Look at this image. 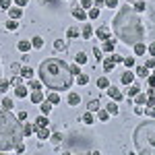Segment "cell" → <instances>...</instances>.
I'll return each mask as SVG.
<instances>
[{
	"label": "cell",
	"mask_w": 155,
	"mask_h": 155,
	"mask_svg": "<svg viewBox=\"0 0 155 155\" xmlns=\"http://www.w3.org/2000/svg\"><path fill=\"white\" fill-rule=\"evenodd\" d=\"M112 29L126 46L155 41V0H128L122 4Z\"/></svg>",
	"instance_id": "cell-1"
},
{
	"label": "cell",
	"mask_w": 155,
	"mask_h": 155,
	"mask_svg": "<svg viewBox=\"0 0 155 155\" xmlns=\"http://www.w3.org/2000/svg\"><path fill=\"white\" fill-rule=\"evenodd\" d=\"M39 81L46 85L48 89L62 91L71 89L72 85V72L68 64L60 58H48L39 64Z\"/></svg>",
	"instance_id": "cell-2"
},
{
	"label": "cell",
	"mask_w": 155,
	"mask_h": 155,
	"mask_svg": "<svg viewBox=\"0 0 155 155\" xmlns=\"http://www.w3.org/2000/svg\"><path fill=\"white\" fill-rule=\"evenodd\" d=\"M23 141L21 120L0 104V151H11Z\"/></svg>",
	"instance_id": "cell-3"
},
{
	"label": "cell",
	"mask_w": 155,
	"mask_h": 155,
	"mask_svg": "<svg viewBox=\"0 0 155 155\" xmlns=\"http://www.w3.org/2000/svg\"><path fill=\"white\" fill-rule=\"evenodd\" d=\"M134 147L141 155H155V122H143L137 126Z\"/></svg>",
	"instance_id": "cell-4"
},
{
	"label": "cell",
	"mask_w": 155,
	"mask_h": 155,
	"mask_svg": "<svg viewBox=\"0 0 155 155\" xmlns=\"http://www.w3.org/2000/svg\"><path fill=\"white\" fill-rule=\"evenodd\" d=\"M107 95L112 97V99H116V101H120V99H122V91L116 89L114 85H107Z\"/></svg>",
	"instance_id": "cell-5"
},
{
	"label": "cell",
	"mask_w": 155,
	"mask_h": 155,
	"mask_svg": "<svg viewBox=\"0 0 155 155\" xmlns=\"http://www.w3.org/2000/svg\"><path fill=\"white\" fill-rule=\"evenodd\" d=\"M114 66H116V58H114V52H112V56H107L104 60V71L110 72V71H114Z\"/></svg>",
	"instance_id": "cell-6"
},
{
	"label": "cell",
	"mask_w": 155,
	"mask_h": 155,
	"mask_svg": "<svg viewBox=\"0 0 155 155\" xmlns=\"http://www.w3.org/2000/svg\"><path fill=\"white\" fill-rule=\"evenodd\" d=\"M72 17H74L77 21H87V12H85V8H81V6H77V8L72 11Z\"/></svg>",
	"instance_id": "cell-7"
},
{
	"label": "cell",
	"mask_w": 155,
	"mask_h": 155,
	"mask_svg": "<svg viewBox=\"0 0 155 155\" xmlns=\"http://www.w3.org/2000/svg\"><path fill=\"white\" fill-rule=\"evenodd\" d=\"M116 50V39H104V52H107V54H112Z\"/></svg>",
	"instance_id": "cell-8"
},
{
	"label": "cell",
	"mask_w": 155,
	"mask_h": 155,
	"mask_svg": "<svg viewBox=\"0 0 155 155\" xmlns=\"http://www.w3.org/2000/svg\"><path fill=\"white\" fill-rule=\"evenodd\" d=\"M31 101H33V104H41V101H44V93H41V89H35V91H31Z\"/></svg>",
	"instance_id": "cell-9"
},
{
	"label": "cell",
	"mask_w": 155,
	"mask_h": 155,
	"mask_svg": "<svg viewBox=\"0 0 155 155\" xmlns=\"http://www.w3.org/2000/svg\"><path fill=\"white\" fill-rule=\"evenodd\" d=\"M17 48H19V52H29V50H31V41H29V39H21V41L17 44Z\"/></svg>",
	"instance_id": "cell-10"
},
{
	"label": "cell",
	"mask_w": 155,
	"mask_h": 155,
	"mask_svg": "<svg viewBox=\"0 0 155 155\" xmlns=\"http://www.w3.org/2000/svg\"><path fill=\"white\" fill-rule=\"evenodd\" d=\"M48 116H46V114H41V116H39V118L35 120V128H44V126H48ZM37 132V130H35Z\"/></svg>",
	"instance_id": "cell-11"
},
{
	"label": "cell",
	"mask_w": 155,
	"mask_h": 155,
	"mask_svg": "<svg viewBox=\"0 0 155 155\" xmlns=\"http://www.w3.org/2000/svg\"><path fill=\"white\" fill-rule=\"evenodd\" d=\"M132 50H134V54H137V56H143L145 52H147V44H134Z\"/></svg>",
	"instance_id": "cell-12"
},
{
	"label": "cell",
	"mask_w": 155,
	"mask_h": 155,
	"mask_svg": "<svg viewBox=\"0 0 155 155\" xmlns=\"http://www.w3.org/2000/svg\"><path fill=\"white\" fill-rule=\"evenodd\" d=\"M8 12H11V19H21V15H23L21 6H11V8H8Z\"/></svg>",
	"instance_id": "cell-13"
},
{
	"label": "cell",
	"mask_w": 155,
	"mask_h": 155,
	"mask_svg": "<svg viewBox=\"0 0 155 155\" xmlns=\"http://www.w3.org/2000/svg\"><path fill=\"white\" fill-rule=\"evenodd\" d=\"M37 139H41V141L50 139V130H48V126H44V128H37Z\"/></svg>",
	"instance_id": "cell-14"
},
{
	"label": "cell",
	"mask_w": 155,
	"mask_h": 155,
	"mask_svg": "<svg viewBox=\"0 0 155 155\" xmlns=\"http://www.w3.org/2000/svg\"><path fill=\"white\" fill-rule=\"evenodd\" d=\"M87 19H91V21L99 19V8H97V6H91V8H89V12H87Z\"/></svg>",
	"instance_id": "cell-15"
},
{
	"label": "cell",
	"mask_w": 155,
	"mask_h": 155,
	"mask_svg": "<svg viewBox=\"0 0 155 155\" xmlns=\"http://www.w3.org/2000/svg\"><path fill=\"white\" fill-rule=\"evenodd\" d=\"M21 77L23 79H33V68L31 66H23L21 68Z\"/></svg>",
	"instance_id": "cell-16"
},
{
	"label": "cell",
	"mask_w": 155,
	"mask_h": 155,
	"mask_svg": "<svg viewBox=\"0 0 155 155\" xmlns=\"http://www.w3.org/2000/svg\"><path fill=\"white\" fill-rule=\"evenodd\" d=\"M35 130H37L35 124H33V126H31V124H25V126H23V137H31Z\"/></svg>",
	"instance_id": "cell-17"
},
{
	"label": "cell",
	"mask_w": 155,
	"mask_h": 155,
	"mask_svg": "<svg viewBox=\"0 0 155 155\" xmlns=\"http://www.w3.org/2000/svg\"><path fill=\"white\" fill-rule=\"evenodd\" d=\"M120 81H122L124 85H130V83H132V72H130V71H128V72H122Z\"/></svg>",
	"instance_id": "cell-18"
},
{
	"label": "cell",
	"mask_w": 155,
	"mask_h": 155,
	"mask_svg": "<svg viewBox=\"0 0 155 155\" xmlns=\"http://www.w3.org/2000/svg\"><path fill=\"white\" fill-rule=\"evenodd\" d=\"M17 97H27L29 95V91H27V87H23V85H17Z\"/></svg>",
	"instance_id": "cell-19"
},
{
	"label": "cell",
	"mask_w": 155,
	"mask_h": 155,
	"mask_svg": "<svg viewBox=\"0 0 155 155\" xmlns=\"http://www.w3.org/2000/svg\"><path fill=\"white\" fill-rule=\"evenodd\" d=\"M81 104V97L77 95V93H71L68 95V106H79Z\"/></svg>",
	"instance_id": "cell-20"
},
{
	"label": "cell",
	"mask_w": 155,
	"mask_h": 155,
	"mask_svg": "<svg viewBox=\"0 0 155 155\" xmlns=\"http://www.w3.org/2000/svg\"><path fill=\"white\" fill-rule=\"evenodd\" d=\"M97 37H99V39H107V37H110L107 27H99V29H97Z\"/></svg>",
	"instance_id": "cell-21"
},
{
	"label": "cell",
	"mask_w": 155,
	"mask_h": 155,
	"mask_svg": "<svg viewBox=\"0 0 155 155\" xmlns=\"http://www.w3.org/2000/svg\"><path fill=\"white\" fill-rule=\"evenodd\" d=\"M107 85H110V81H107L106 77H99L97 79V89H107Z\"/></svg>",
	"instance_id": "cell-22"
},
{
	"label": "cell",
	"mask_w": 155,
	"mask_h": 155,
	"mask_svg": "<svg viewBox=\"0 0 155 155\" xmlns=\"http://www.w3.org/2000/svg\"><path fill=\"white\" fill-rule=\"evenodd\" d=\"M99 106H101V104H99L97 99H91V101H89V106H87V110H89V112H97Z\"/></svg>",
	"instance_id": "cell-23"
},
{
	"label": "cell",
	"mask_w": 155,
	"mask_h": 155,
	"mask_svg": "<svg viewBox=\"0 0 155 155\" xmlns=\"http://www.w3.org/2000/svg\"><path fill=\"white\" fill-rule=\"evenodd\" d=\"M139 89H141V87H139V85H134V83H130V87H128V97H134L137 95V93H139Z\"/></svg>",
	"instance_id": "cell-24"
},
{
	"label": "cell",
	"mask_w": 155,
	"mask_h": 155,
	"mask_svg": "<svg viewBox=\"0 0 155 155\" xmlns=\"http://www.w3.org/2000/svg\"><path fill=\"white\" fill-rule=\"evenodd\" d=\"M91 33H93V31H91V25L85 23L83 25V39H89V37H91Z\"/></svg>",
	"instance_id": "cell-25"
},
{
	"label": "cell",
	"mask_w": 155,
	"mask_h": 155,
	"mask_svg": "<svg viewBox=\"0 0 155 155\" xmlns=\"http://www.w3.org/2000/svg\"><path fill=\"white\" fill-rule=\"evenodd\" d=\"M41 46H44V39H41V37H33V39H31V48L39 50Z\"/></svg>",
	"instance_id": "cell-26"
},
{
	"label": "cell",
	"mask_w": 155,
	"mask_h": 155,
	"mask_svg": "<svg viewBox=\"0 0 155 155\" xmlns=\"http://www.w3.org/2000/svg\"><path fill=\"white\" fill-rule=\"evenodd\" d=\"M48 101H50V104H58V101H60V95H58V91H52V93L48 95Z\"/></svg>",
	"instance_id": "cell-27"
},
{
	"label": "cell",
	"mask_w": 155,
	"mask_h": 155,
	"mask_svg": "<svg viewBox=\"0 0 155 155\" xmlns=\"http://www.w3.org/2000/svg\"><path fill=\"white\" fill-rule=\"evenodd\" d=\"M17 27H19V23H17V19H8V21H6V29H8V31H15Z\"/></svg>",
	"instance_id": "cell-28"
},
{
	"label": "cell",
	"mask_w": 155,
	"mask_h": 155,
	"mask_svg": "<svg viewBox=\"0 0 155 155\" xmlns=\"http://www.w3.org/2000/svg\"><path fill=\"white\" fill-rule=\"evenodd\" d=\"M83 122H85V124H93V122H95V118H93V112H87V114L83 116Z\"/></svg>",
	"instance_id": "cell-29"
},
{
	"label": "cell",
	"mask_w": 155,
	"mask_h": 155,
	"mask_svg": "<svg viewBox=\"0 0 155 155\" xmlns=\"http://www.w3.org/2000/svg\"><path fill=\"white\" fill-rule=\"evenodd\" d=\"M41 81H33V79H31V81H29V87H27V89H33V91H35V89H41Z\"/></svg>",
	"instance_id": "cell-30"
},
{
	"label": "cell",
	"mask_w": 155,
	"mask_h": 155,
	"mask_svg": "<svg viewBox=\"0 0 155 155\" xmlns=\"http://www.w3.org/2000/svg\"><path fill=\"white\" fill-rule=\"evenodd\" d=\"M50 110H52V106H50V101L46 99V101H41V114H46L48 116L50 114Z\"/></svg>",
	"instance_id": "cell-31"
},
{
	"label": "cell",
	"mask_w": 155,
	"mask_h": 155,
	"mask_svg": "<svg viewBox=\"0 0 155 155\" xmlns=\"http://www.w3.org/2000/svg\"><path fill=\"white\" fill-rule=\"evenodd\" d=\"M97 116H99V120H101V122H106L107 116H110V112H107V110H97Z\"/></svg>",
	"instance_id": "cell-32"
},
{
	"label": "cell",
	"mask_w": 155,
	"mask_h": 155,
	"mask_svg": "<svg viewBox=\"0 0 155 155\" xmlns=\"http://www.w3.org/2000/svg\"><path fill=\"white\" fill-rule=\"evenodd\" d=\"M134 99H137V104H139V106L147 104V95H143V93H137V95H134Z\"/></svg>",
	"instance_id": "cell-33"
},
{
	"label": "cell",
	"mask_w": 155,
	"mask_h": 155,
	"mask_svg": "<svg viewBox=\"0 0 155 155\" xmlns=\"http://www.w3.org/2000/svg\"><path fill=\"white\" fill-rule=\"evenodd\" d=\"M137 74H139V77H149V68H147V66H139V68H137Z\"/></svg>",
	"instance_id": "cell-34"
},
{
	"label": "cell",
	"mask_w": 155,
	"mask_h": 155,
	"mask_svg": "<svg viewBox=\"0 0 155 155\" xmlns=\"http://www.w3.org/2000/svg\"><path fill=\"white\" fill-rule=\"evenodd\" d=\"M110 114H118V106H116V101H112V104H107V107H106Z\"/></svg>",
	"instance_id": "cell-35"
},
{
	"label": "cell",
	"mask_w": 155,
	"mask_h": 155,
	"mask_svg": "<svg viewBox=\"0 0 155 155\" xmlns=\"http://www.w3.org/2000/svg\"><path fill=\"white\" fill-rule=\"evenodd\" d=\"M143 112L147 114V116H149V118H153V120H155V106H149L147 110H143Z\"/></svg>",
	"instance_id": "cell-36"
},
{
	"label": "cell",
	"mask_w": 155,
	"mask_h": 155,
	"mask_svg": "<svg viewBox=\"0 0 155 155\" xmlns=\"http://www.w3.org/2000/svg\"><path fill=\"white\" fill-rule=\"evenodd\" d=\"M2 106L6 107V110H12V99L11 97H4V99H2Z\"/></svg>",
	"instance_id": "cell-37"
},
{
	"label": "cell",
	"mask_w": 155,
	"mask_h": 155,
	"mask_svg": "<svg viewBox=\"0 0 155 155\" xmlns=\"http://www.w3.org/2000/svg\"><path fill=\"white\" fill-rule=\"evenodd\" d=\"M85 62H87V56H85L83 52H79L77 54V64H85Z\"/></svg>",
	"instance_id": "cell-38"
},
{
	"label": "cell",
	"mask_w": 155,
	"mask_h": 155,
	"mask_svg": "<svg viewBox=\"0 0 155 155\" xmlns=\"http://www.w3.org/2000/svg\"><path fill=\"white\" fill-rule=\"evenodd\" d=\"M122 62H124V64H126L128 68H132V64H134V58H132V56H126V58L122 60Z\"/></svg>",
	"instance_id": "cell-39"
},
{
	"label": "cell",
	"mask_w": 155,
	"mask_h": 155,
	"mask_svg": "<svg viewBox=\"0 0 155 155\" xmlns=\"http://www.w3.org/2000/svg\"><path fill=\"white\" fill-rule=\"evenodd\" d=\"M147 85H149L151 89H155V74H149V77H147Z\"/></svg>",
	"instance_id": "cell-40"
},
{
	"label": "cell",
	"mask_w": 155,
	"mask_h": 155,
	"mask_svg": "<svg viewBox=\"0 0 155 155\" xmlns=\"http://www.w3.org/2000/svg\"><path fill=\"white\" fill-rule=\"evenodd\" d=\"M68 68H71L72 77H74V74H81V68H79V64H72V66H68Z\"/></svg>",
	"instance_id": "cell-41"
},
{
	"label": "cell",
	"mask_w": 155,
	"mask_h": 155,
	"mask_svg": "<svg viewBox=\"0 0 155 155\" xmlns=\"http://www.w3.org/2000/svg\"><path fill=\"white\" fill-rule=\"evenodd\" d=\"M21 83H23V77H12V79H11V85H15V87L21 85Z\"/></svg>",
	"instance_id": "cell-42"
},
{
	"label": "cell",
	"mask_w": 155,
	"mask_h": 155,
	"mask_svg": "<svg viewBox=\"0 0 155 155\" xmlns=\"http://www.w3.org/2000/svg\"><path fill=\"white\" fill-rule=\"evenodd\" d=\"M89 83V77L87 74H79V85H87Z\"/></svg>",
	"instance_id": "cell-43"
},
{
	"label": "cell",
	"mask_w": 155,
	"mask_h": 155,
	"mask_svg": "<svg viewBox=\"0 0 155 155\" xmlns=\"http://www.w3.org/2000/svg\"><path fill=\"white\" fill-rule=\"evenodd\" d=\"M8 85H11V81H0V91L4 93V91L8 89Z\"/></svg>",
	"instance_id": "cell-44"
},
{
	"label": "cell",
	"mask_w": 155,
	"mask_h": 155,
	"mask_svg": "<svg viewBox=\"0 0 155 155\" xmlns=\"http://www.w3.org/2000/svg\"><path fill=\"white\" fill-rule=\"evenodd\" d=\"M50 139H52V143H54V145H58L60 141H62V137H60L58 132H56V134H52V137H50Z\"/></svg>",
	"instance_id": "cell-45"
},
{
	"label": "cell",
	"mask_w": 155,
	"mask_h": 155,
	"mask_svg": "<svg viewBox=\"0 0 155 155\" xmlns=\"http://www.w3.org/2000/svg\"><path fill=\"white\" fill-rule=\"evenodd\" d=\"M0 8H11V0H0Z\"/></svg>",
	"instance_id": "cell-46"
},
{
	"label": "cell",
	"mask_w": 155,
	"mask_h": 155,
	"mask_svg": "<svg viewBox=\"0 0 155 155\" xmlns=\"http://www.w3.org/2000/svg\"><path fill=\"white\" fill-rule=\"evenodd\" d=\"M66 35H68V37H77V35H79V31H77L74 27H71V29L66 31Z\"/></svg>",
	"instance_id": "cell-47"
},
{
	"label": "cell",
	"mask_w": 155,
	"mask_h": 155,
	"mask_svg": "<svg viewBox=\"0 0 155 155\" xmlns=\"http://www.w3.org/2000/svg\"><path fill=\"white\" fill-rule=\"evenodd\" d=\"M106 6H110V8H116V6H118V0H106Z\"/></svg>",
	"instance_id": "cell-48"
},
{
	"label": "cell",
	"mask_w": 155,
	"mask_h": 155,
	"mask_svg": "<svg viewBox=\"0 0 155 155\" xmlns=\"http://www.w3.org/2000/svg\"><path fill=\"white\" fill-rule=\"evenodd\" d=\"M91 4H93V0H81V6L83 8H91Z\"/></svg>",
	"instance_id": "cell-49"
},
{
	"label": "cell",
	"mask_w": 155,
	"mask_h": 155,
	"mask_svg": "<svg viewBox=\"0 0 155 155\" xmlns=\"http://www.w3.org/2000/svg\"><path fill=\"white\" fill-rule=\"evenodd\" d=\"M145 66H147L149 71H153V66H155V58H149V60H147V64H145Z\"/></svg>",
	"instance_id": "cell-50"
},
{
	"label": "cell",
	"mask_w": 155,
	"mask_h": 155,
	"mask_svg": "<svg viewBox=\"0 0 155 155\" xmlns=\"http://www.w3.org/2000/svg\"><path fill=\"white\" fill-rule=\"evenodd\" d=\"M147 52H149L151 56H155V41H151V44H149V48H147Z\"/></svg>",
	"instance_id": "cell-51"
},
{
	"label": "cell",
	"mask_w": 155,
	"mask_h": 155,
	"mask_svg": "<svg viewBox=\"0 0 155 155\" xmlns=\"http://www.w3.org/2000/svg\"><path fill=\"white\" fill-rule=\"evenodd\" d=\"M54 48H56V50H64V41H60V39H58V41L54 44Z\"/></svg>",
	"instance_id": "cell-52"
},
{
	"label": "cell",
	"mask_w": 155,
	"mask_h": 155,
	"mask_svg": "<svg viewBox=\"0 0 155 155\" xmlns=\"http://www.w3.org/2000/svg\"><path fill=\"white\" fill-rule=\"evenodd\" d=\"M147 104L149 106H155V95H147Z\"/></svg>",
	"instance_id": "cell-53"
},
{
	"label": "cell",
	"mask_w": 155,
	"mask_h": 155,
	"mask_svg": "<svg viewBox=\"0 0 155 155\" xmlns=\"http://www.w3.org/2000/svg\"><path fill=\"white\" fill-rule=\"evenodd\" d=\"M27 4V0H15V6H25Z\"/></svg>",
	"instance_id": "cell-54"
},
{
	"label": "cell",
	"mask_w": 155,
	"mask_h": 155,
	"mask_svg": "<svg viewBox=\"0 0 155 155\" xmlns=\"http://www.w3.org/2000/svg\"><path fill=\"white\" fill-rule=\"evenodd\" d=\"M93 4H95V6H104V4H106V0H93Z\"/></svg>",
	"instance_id": "cell-55"
},
{
	"label": "cell",
	"mask_w": 155,
	"mask_h": 155,
	"mask_svg": "<svg viewBox=\"0 0 155 155\" xmlns=\"http://www.w3.org/2000/svg\"><path fill=\"white\" fill-rule=\"evenodd\" d=\"M17 118H19V120H25V118H27V112H19V116H17Z\"/></svg>",
	"instance_id": "cell-56"
},
{
	"label": "cell",
	"mask_w": 155,
	"mask_h": 155,
	"mask_svg": "<svg viewBox=\"0 0 155 155\" xmlns=\"http://www.w3.org/2000/svg\"><path fill=\"white\" fill-rule=\"evenodd\" d=\"M153 74H155V66H153Z\"/></svg>",
	"instance_id": "cell-57"
}]
</instances>
